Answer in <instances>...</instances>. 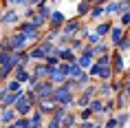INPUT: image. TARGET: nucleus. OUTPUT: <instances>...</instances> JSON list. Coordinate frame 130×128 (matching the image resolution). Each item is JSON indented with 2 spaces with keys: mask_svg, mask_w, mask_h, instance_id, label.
Listing matches in <instances>:
<instances>
[{
  "mask_svg": "<svg viewBox=\"0 0 130 128\" xmlns=\"http://www.w3.org/2000/svg\"><path fill=\"white\" fill-rule=\"evenodd\" d=\"M73 99H75V93H71L66 86H55L53 88V102L57 106H64V108H73Z\"/></svg>",
  "mask_w": 130,
  "mask_h": 128,
  "instance_id": "1",
  "label": "nucleus"
},
{
  "mask_svg": "<svg viewBox=\"0 0 130 128\" xmlns=\"http://www.w3.org/2000/svg\"><path fill=\"white\" fill-rule=\"evenodd\" d=\"M110 68H112V73L115 75H126V71H128V64H126V55L121 53V51H117V49H112L110 51Z\"/></svg>",
  "mask_w": 130,
  "mask_h": 128,
  "instance_id": "2",
  "label": "nucleus"
},
{
  "mask_svg": "<svg viewBox=\"0 0 130 128\" xmlns=\"http://www.w3.org/2000/svg\"><path fill=\"white\" fill-rule=\"evenodd\" d=\"M20 11L15 7H7L2 13H0V24L2 27H13V24H20Z\"/></svg>",
  "mask_w": 130,
  "mask_h": 128,
  "instance_id": "3",
  "label": "nucleus"
},
{
  "mask_svg": "<svg viewBox=\"0 0 130 128\" xmlns=\"http://www.w3.org/2000/svg\"><path fill=\"white\" fill-rule=\"evenodd\" d=\"M7 40H9V49H11V51H24V49H29L27 38H24L20 31H15V29L7 35Z\"/></svg>",
  "mask_w": 130,
  "mask_h": 128,
  "instance_id": "4",
  "label": "nucleus"
},
{
  "mask_svg": "<svg viewBox=\"0 0 130 128\" xmlns=\"http://www.w3.org/2000/svg\"><path fill=\"white\" fill-rule=\"evenodd\" d=\"M53 88H55V84H51L48 80H40L35 84L33 93L38 99H48V97H53Z\"/></svg>",
  "mask_w": 130,
  "mask_h": 128,
  "instance_id": "5",
  "label": "nucleus"
},
{
  "mask_svg": "<svg viewBox=\"0 0 130 128\" xmlns=\"http://www.w3.org/2000/svg\"><path fill=\"white\" fill-rule=\"evenodd\" d=\"M11 108H13V113L18 115V117H29V113L33 110V106H31V104L27 102V97H24V91L18 95V99H15V104Z\"/></svg>",
  "mask_w": 130,
  "mask_h": 128,
  "instance_id": "6",
  "label": "nucleus"
},
{
  "mask_svg": "<svg viewBox=\"0 0 130 128\" xmlns=\"http://www.w3.org/2000/svg\"><path fill=\"white\" fill-rule=\"evenodd\" d=\"M64 22H66V13H64L62 9H53V11H51V16L46 18V27H48V29H55V31H60Z\"/></svg>",
  "mask_w": 130,
  "mask_h": 128,
  "instance_id": "7",
  "label": "nucleus"
},
{
  "mask_svg": "<svg viewBox=\"0 0 130 128\" xmlns=\"http://www.w3.org/2000/svg\"><path fill=\"white\" fill-rule=\"evenodd\" d=\"M123 35H126V29H123V27H119V24H117V22L112 20V27H110L108 35H106V38H108V44H110V47H115V44H117L119 40H121Z\"/></svg>",
  "mask_w": 130,
  "mask_h": 128,
  "instance_id": "8",
  "label": "nucleus"
},
{
  "mask_svg": "<svg viewBox=\"0 0 130 128\" xmlns=\"http://www.w3.org/2000/svg\"><path fill=\"white\" fill-rule=\"evenodd\" d=\"M55 106H57V104L53 102V97H48V99H38V102H35V108H38L44 117H48V115L53 113Z\"/></svg>",
  "mask_w": 130,
  "mask_h": 128,
  "instance_id": "9",
  "label": "nucleus"
},
{
  "mask_svg": "<svg viewBox=\"0 0 130 128\" xmlns=\"http://www.w3.org/2000/svg\"><path fill=\"white\" fill-rule=\"evenodd\" d=\"M110 27H112V20H110V18H102V20H97V22H95V29H93V31H95V33L104 40V38L108 35Z\"/></svg>",
  "mask_w": 130,
  "mask_h": 128,
  "instance_id": "10",
  "label": "nucleus"
},
{
  "mask_svg": "<svg viewBox=\"0 0 130 128\" xmlns=\"http://www.w3.org/2000/svg\"><path fill=\"white\" fill-rule=\"evenodd\" d=\"M11 77H13L15 82H20L22 86L27 84V80L31 77V71H29V66H22V64H18V66L13 68V73H11Z\"/></svg>",
  "mask_w": 130,
  "mask_h": 128,
  "instance_id": "11",
  "label": "nucleus"
},
{
  "mask_svg": "<svg viewBox=\"0 0 130 128\" xmlns=\"http://www.w3.org/2000/svg\"><path fill=\"white\" fill-rule=\"evenodd\" d=\"M27 53H29V58H31V62H44V58H46V51L40 47V44H33V47H29L27 49Z\"/></svg>",
  "mask_w": 130,
  "mask_h": 128,
  "instance_id": "12",
  "label": "nucleus"
},
{
  "mask_svg": "<svg viewBox=\"0 0 130 128\" xmlns=\"http://www.w3.org/2000/svg\"><path fill=\"white\" fill-rule=\"evenodd\" d=\"M44 119H46V117H44L38 108H33V110L29 113V128H42L44 126Z\"/></svg>",
  "mask_w": 130,
  "mask_h": 128,
  "instance_id": "13",
  "label": "nucleus"
},
{
  "mask_svg": "<svg viewBox=\"0 0 130 128\" xmlns=\"http://www.w3.org/2000/svg\"><path fill=\"white\" fill-rule=\"evenodd\" d=\"M29 71H31V75H35L38 80H46V64H44V62H31Z\"/></svg>",
  "mask_w": 130,
  "mask_h": 128,
  "instance_id": "14",
  "label": "nucleus"
},
{
  "mask_svg": "<svg viewBox=\"0 0 130 128\" xmlns=\"http://www.w3.org/2000/svg\"><path fill=\"white\" fill-rule=\"evenodd\" d=\"M97 84V95L95 97H102V99H108V97H112V88H110V82H95Z\"/></svg>",
  "mask_w": 130,
  "mask_h": 128,
  "instance_id": "15",
  "label": "nucleus"
},
{
  "mask_svg": "<svg viewBox=\"0 0 130 128\" xmlns=\"http://www.w3.org/2000/svg\"><path fill=\"white\" fill-rule=\"evenodd\" d=\"M104 13H106V18H117L119 16V0H108L104 5Z\"/></svg>",
  "mask_w": 130,
  "mask_h": 128,
  "instance_id": "16",
  "label": "nucleus"
},
{
  "mask_svg": "<svg viewBox=\"0 0 130 128\" xmlns=\"http://www.w3.org/2000/svg\"><path fill=\"white\" fill-rule=\"evenodd\" d=\"M112 99H115L117 110H126V106H128V102H130V95H126L123 91H119V93L112 95Z\"/></svg>",
  "mask_w": 130,
  "mask_h": 128,
  "instance_id": "17",
  "label": "nucleus"
},
{
  "mask_svg": "<svg viewBox=\"0 0 130 128\" xmlns=\"http://www.w3.org/2000/svg\"><path fill=\"white\" fill-rule=\"evenodd\" d=\"M53 9H55V5H53V2H51V0H42L40 5L35 7V13H40V16H44V18H48Z\"/></svg>",
  "mask_w": 130,
  "mask_h": 128,
  "instance_id": "18",
  "label": "nucleus"
},
{
  "mask_svg": "<svg viewBox=\"0 0 130 128\" xmlns=\"http://www.w3.org/2000/svg\"><path fill=\"white\" fill-rule=\"evenodd\" d=\"M60 124H62V128H75V126H77V115L69 108V110H66V115L62 117Z\"/></svg>",
  "mask_w": 130,
  "mask_h": 128,
  "instance_id": "19",
  "label": "nucleus"
},
{
  "mask_svg": "<svg viewBox=\"0 0 130 128\" xmlns=\"http://www.w3.org/2000/svg\"><path fill=\"white\" fill-rule=\"evenodd\" d=\"M86 18H88V20H93V22L102 20V18H106V13H104V5H93Z\"/></svg>",
  "mask_w": 130,
  "mask_h": 128,
  "instance_id": "20",
  "label": "nucleus"
},
{
  "mask_svg": "<svg viewBox=\"0 0 130 128\" xmlns=\"http://www.w3.org/2000/svg\"><path fill=\"white\" fill-rule=\"evenodd\" d=\"M90 7H93L90 2L79 0V2H77V7H75V18H79V20H82V18H86V16H88V11H90Z\"/></svg>",
  "mask_w": 130,
  "mask_h": 128,
  "instance_id": "21",
  "label": "nucleus"
},
{
  "mask_svg": "<svg viewBox=\"0 0 130 128\" xmlns=\"http://www.w3.org/2000/svg\"><path fill=\"white\" fill-rule=\"evenodd\" d=\"M15 117H18V115L13 113V108H2V110H0V124H2V126H7V124H13Z\"/></svg>",
  "mask_w": 130,
  "mask_h": 128,
  "instance_id": "22",
  "label": "nucleus"
},
{
  "mask_svg": "<svg viewBox=\"0 0 130 128\" xmlns=\"http://www.w3.org/2000/svg\"><path fill=\"white\" fill-rule=\"evenodd\" d=\"M2 84H5V88H7L9 93H22V91H24V86H22L20 82H15L13 77H9V80H5Z\"/></svg>",
  "mask_w": 130,
  "mask_h": 128,
  "instance_id": "23",
  "label": "nucleus"
},
{
  "mask_svg": "<svg viewBox=\"0 0 130 128\" xmlns=\"http://www.w3.org/2000/svg\"><path fill=\"white\" fill-rule=\"evenodd\" d=\"M88 108L93 110V115H104V99L102 97H93L88 104Z\"/></svg>",
  "mask_w": 130,
  "mask_h": 128,
  "instance_id": "24",
  "label": "nucleus"
},
{
  "mask_svg": "<svg viewBox=\"0 0 130 128\" xmlns=\"http://www.w3.org/2000/svg\"><path fill=\"white\" fill-rule=\"evenodd\" d=\"M112 51V47H110L108 42H104V40H99L97 44H93V53H95V58L97 55H102V53H110Z\"/></svg>",
  "mask_w": 130,
  "mask_h": 128,
  "instance_id": "25",
  "label": "nucleus"
},
{
  "mask_svg": "<svg viewBox=\"0 0 130 128\" xmlns=\"http://www.w3.org/2000/svg\"><path fill=\"white\" fill-rule=\"evenodd\" d=\"M115 77V73H112V68L110 66H99V75H97V82H110Z\"/></svg>",
  "mask_w": 130,
  "mask_h": 128,
  "instance_id": "26",
  "label": "nucleus"
},
{
  "mask_svg": "<svg viewBox=\"0 0 130 128\" xmlns=\"http://www.w3.org/2000/svg\"><path fill=\"white\" fill-rule=\"evenodd\" d=\"M117 113V106H115V99L108 97V99H104V117H112Z\"/></svg>",
  "mask_w": 130,
  "mask_h": 128,
  "instance_id": "27",
  "label": "nucleus"
},
{
  "mask_svg": "<svg viewBox=\"0 0 130 128\" xmlns=\"http://www.w3.org/2000/svg\"><path fill=\"white\" fill-rule=\"evenodd\" d=\"M115 119H117V128H123L126 124H128V119H130V113L128 110H117Z\"/></svg>",
  "mask_w": 130,
  "mask_h": 128,
  "instance_id": "28",
  "label": "nucleus"
},
{
  "mask_svg": "<svg viewBox=\"0 0 130 128\" xmlns=\"http://www.w3.org/2000/svg\"><path fill=\"white\" fill-rule=\"evenodd\" d=\"M29 22H31L35 29H40V31H44V29H46V18H44V16H40V13H35Z\"/></svg>",
  "mask_w": 130,
  "mask_h": 128,
  "instance_id": "29",
  "label": "nucleus"
},
{
  "mask_svg": "<svg viewBox=\"0 0 130 128\" xmlns=\"http://www.w3.org/2000/svg\"><path fill=\"white\" fill-rule=\"evenodd\" d=\"M77 115V121H86V119H93V110H90L88 106L86 108H79V110H75Z\"/></svg>",
  "mask_w": 130,
  "mask_h": 128,
  "instance_id": "30",
  "label": "nucleus"
},
{
  "mask_svg": "<svg viewBox=\"0 0 130 128\" xmlns=\"http://www.w3.org/2000/svg\"><path fill=\"white\" fill-rule=\"evenodd\" d=\"M112 49H117V51H121V53L130 51V38H128V35H123V38H121L119 42H117V44H115Z\"/></svg>",
  "mask_w": 130,
  "mask_h": 128,
  "instance_id": "31",
  "label": "nucleus"
},
{
  "mask_svg": "<svg viewBox=\"0 0 130 128\" xmlns=\"http://www.w3.org/2000/svg\"><path fill=\"white\" fill-rule=\"evenodd\" d=\"M11 73H13V66H11V64H0V82L9 80Z\"/></svg>",
  "mask_w": 130,
  "mask_h": 128,
  "instance_id": "32",
  "label": "nucleus"
},
{
  "mask_svg": "<svg viewBox=\"0 0 130 128\" xmlns=\"http://www.w3.org/2000/svg\"><path fill=\"white\" fill-rule=\"evenodd\" d=\"M110 88H112V93H119L123 88V75L119 77V75H115L112 80H110Z\"/></svg>",
  "mask_w": 130,
  "mask_h": 128,
  "instance_id": "33",
  "label": "nucleus"
},
{
  "mask_svg": "<svg viewBox=\"0 0 130 128\" xmlns=\"http://www.w3.org/2000/svg\"><path fill=\"white\" fill-rule=\"evenodd\" d=\"M115 22L119 24V27H123V29H126V27H130V11H123V13H119Z\"/></svg>",
  "mask_w": 130,
  "mask_h": 128,
  "instance_id": "34",
  "label": "nucleus"
},
{
  "mask_svg": "<svg viewBox=\"0 0 130 128\" xmlns=\"http://www.w3.org/2000/svg\"><path fill=\"white\" fill-rule=\"evenodd\" d=\"M66 47H69V49H73L75 53H79V51H82V49H84V40H79V38H71V40H69V44H66Z\"/></svg>",
  "mask_w": 130,
  "mask_h": 128,
  "instance_id": "35",
  "label": "nucleus"
},
{
  "mask_svg": "<svg viewBox=\"0 0 130 128\" xmlns=\"http://www.w3.org/2000/svg\"><path fill=\"white\" fill-rule=\"evenodd\" d=\"M82 73H84V71L79 68V64H77V62H73V64H69V77H73V80H77V77H79Z\"/></svg>",
  "mask_w": 130,
  "mask_h": 128,
  "instance_id": "36",
  "label": "nucleus"
},
{
  "mask_svg": "<svg viewBox=\"0 0 130 128\" xmlns=\"http://www.w3.org/2000/svg\"><path fill=\"white\" fill-rule=\"evenodd\" d=\"M88 33H90V27L86 24V22H82V27L77 29V33L73 35V38H79V40H86V35H88Z\"/></svg>",
  "mask_w": 130,
  "mask_h": 128,
  "instance_id": "37",
  "label": "nucleus"
},
{
  "mask_svg": "<svg viewBox=\"0 0 130 128\" xmlns=\"http://www.w3.org/2000/svg\"><path fill=\"white\" fill-rule=\"evenodd\" d=\"M82 93L88 95V97H95V95H97V84H95V82H88V84L82 88Z\"/></svg>",
  "mask_w": 130,
  "mask_h": 128,
  "instance_id": "38",
  "label": "nucleus"
},
{
  "mask_svg": "<svg viewBox=\"0 0 130 128\" xmlns=\"http://www.w3.org/2000/svg\"><path fill=\"white\" fill-rule=\"evenodd\" d=\"M66 110H69V108H64V106H55V110H53V113H51V115H48V117H53V119L62 121V117L66 115Z\"/></svg>",
  "mask_w": 130,
  "mask_h": 128,
  "instance_id": "39",
  "label": "nucleus"
},
{
  "mask_svg": "<svg viewBox=\"0 0 130 128\" xmlns=\"http://www.w3.org/2000/svg\"><path fill=\"white\" fill-rule=\"evenodd\" d=\"M93 62H97L99 66H110V53H102V55H97Z\"/></svg>",
  "mask_w": 130,
  "mask_h": 128,
  "instance_id": "40",
  "label": "nucleus"
},
{
  "mask_svg": "<svg viewBox=\"0 0 130 128\" xmlns=\"http://www.w3.org/2000/svg\"><path fill=\"white\" fill-rule=\"evenodd\" d=\"M35 16V7H29V5H24V9H22V13H20V18H24V20H31Z\"/></svg>",
  "mask_w": 130,
  "mask_h": 128,
  "instance_id": "41",
  "label": "nucleus"
},
{
  "mask_svg": "<svg viewBox=\"0 0 130 128\" xmlns=\"http://www.w3.org/2000/svg\"><path fill=\"white\" fill-rule=\"evenodd\" d=\"M44 64H46V66H57V64H60V58H57L55 53H51V55L44 58Z\"/></svg>",
  "mask_w": 130,
  "mask_h": 128,
  "instance_id": "42",
  "label": "nucleus"
},
{
  "mask_svg": "<svg viewBox=\"0 0 130 128\" xmlns=\"http://www.w3.org/2000/svg\"><path fill=\"white\" fill-rule=\"evenodd\" d=\"M99 40H102V38H99V35H97L95 31H90V33L86 35V40H84V44H90V47H93V44H97Z\"/></svg>",
  "mask_w": 130,
  "mask_h": 128,
  "instance_id": "43",
  "label": "nucleus"
},
{
  "mask_svg": "<svg viewBox=\"0 0 130 128\" xmlns=\"http://www.w3.org/2000/svg\"><path fill=\"white\" fill-rule=\"evenodd\" d=\"M13 126L15 128H29V117H15Z\"/></svg>",
  "mask_w": 130,
  "mask_h": 128,
  "instance_id": "44",
  "label": "nucleus"
},
{
  "mask_svg": "<svg viewBox=\"0 0 130 128\" xmlns=\"http://www.w3.org/2000/svg\"><path fill=\"white\" fill-rule=\"evenodd\" d=\"M42 128H62V124L57 119H53V117H46V119H44V126Z\"/></svg>",
  "mask_w": 130,
  "mask_h": 128,
  "instance_id": "45",
  "label": "nucleus"
},
{
  "mask_svg": "<svg viewBox=\"0 0 130 128\" xmlns=\"http://www.w3.org/2000/svg\"><path fill=\"white\" fill-rule=\"evenodd\" d=\"M104 128H117V119H115V115L104 119Z\"/></svg>",
  "mask_w": 130,
  "mask_h": 128,
  "instance_id": "46",
  "label": "nucleus"
},
{
  "mask_svg": "<svg viewBox=\"0 0 130 128\" xmlns=\"http://www.w3.org/2000/svg\"><path fill=\"white\" fill-rule=\"evenodd\" d=\"M93 126H95V121H93V119H86V121H77L75 128H93Z\"/></svg>",
  "mask_w": 130,
  "mask_h": 128,
  "instance_id": "47",
  "label": "nucleus"
},
{
  "mask_svg": "<svg viewBox=\"0 0 130 128\" xmlns=\"http://www.w3.org/2000/svg\"><path fill=\"white\" fill-rule=\"evenodd\" d=\"M40 2H42V0H27V5H29V7H38Z\"/></svg>",
  "mask_w": 130,
  "mask_h": 128,
  "instance_id": "48",
  "label": "nucleus"
},
{
  "mask_svg": "<svg viewBox=\"0 0 130 128\" xmlns=\"http://www.w3.org/2000/svg\"><path fill=\"white\" fill-rule=\"evenodd\" d=\"M108 0H95V5H106Z\"/></svg>",
  "mask_w": 130,
  "mask_h": 128,
  "instance_id": "49",
  "label": "nucleus"
},
{
  "mask_svg": "<svg viewBox=\"0 0 130 128\" xmlns=\"http://www.w3.org/2000/svg\"><path fill=\"white\" fill-rule=\"evenodd\" d=\"M0 128H15L13 124H7V126H0Z\"/></svg>",
  "mask_w": 130,
  "mask_h": 128,
  "instance_id": "50",
  "label": "nucleus"
},
{
  "mask_svg": "<svg viewBox=\"0 0 130 128\" xmlns=\"http://www.w3.org/2000/svg\"><path fill=\"white\" fill-rule=\"evenodd\" d=\"M93 128H104V124H95V126H93Z\"/></svg>",
  "mask_w": 130,
  "mask_h": 128,
  "instance_id": "51",
  "label": "nucleus"
},
{
  "mask_svg": "<svg viewBox=\"0 0 130 128\" xmlns=\"http://www.w3.org/2000/svg\"><path fill=\"white\" fill-rule=\"evenodd\" d=\"M126 35H128V38H130V27H126Z\"/></svg>",
  "mask_w": 130,
  "mask_h": 128,
  "instance_id": "52",
  "label": "nucleus"
},
{
  "mask_svg": "<svg viewBox=\"0 0 130 128\" xmlns=\"http://www.w3.org/2000/svg\"><path fill=\"white\" fill-rule=\"evenodd\" d=\"M86 2H90V5H95V0H86Z\"/></svg>",
  "mask_w": 130,
  "mask_h": 128,
  "instance_id": "53",
  "label": "nucleus"
}]
</instances>
